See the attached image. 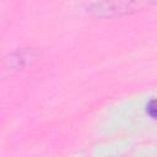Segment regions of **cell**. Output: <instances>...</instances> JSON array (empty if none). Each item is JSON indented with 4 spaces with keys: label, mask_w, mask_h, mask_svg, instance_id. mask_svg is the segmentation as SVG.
I'll return each instance as SVG.
<instances>
[{
    "label": "cell",
    "mask_w": 157,
    "mask_h": 157,
    "mask_svg": "<svg viewBox=\"0 0 157 157\" xmlns=\"http://www.w3.org/2000/svg\"><path fill=\"white\" fill-rule=\"evenodd\" d=\"M152 0H108L96 4L92 11L98 16H112L145 7Z\"/></svg>",
    "instance_id": "cell-1"
},
{
    "label": "cell",
    "mask_w": 157,
    "mask_h": 157,
    "mask_svg": "<svg viewBox=\"0 0 157 157\" xmlns=\"http://www.w3.org/2000/svg\"><path fill=\"white\" fill-rule=\"evenodd\" d=\"M146 113L152 118L157 120V98L151 99L146 105Z\"/></svg>",
    "instance_id": "cell-2"
}]
</instances>
